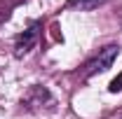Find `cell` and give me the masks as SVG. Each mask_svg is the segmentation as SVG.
I'll return each mask as SVG.
<instances>
[{"label":"cell","instance_id":"obj_1","mask_svg":"<svg viewBox=\"0 0 122 119\" xmlns=\"http://www.w3.org/2000/svg\"><path fill=\"white\" fill-rule=\"evenodd\" d=\"M117 54H120V47L117 45H108V47H103V49H99V54L85 63V68H82V79H89V77H94V75H99V73H106L108 68L115 63Z\"/></svg>","mask_w":122,"mask_h":119},{"label":"cell","instance_id":"obj_2","mask_svg":"<svg viewBox=\"0 0 122 119\" xmlns=\"http://www.w3.org/2000/svg\"><path fill=\"white\" fill-rule=\"evenodd\" d=\"M56 103L54 101V96L49 93L47 87H40V84H33L28 89V93L21 98V107L26 110V112H42L45 107H52V105Z\"/></svg>","mask_w":122,"mask_h":119},{"label":"cell","instance_id":"obj_3","mask_svg":"<svg viewBox=\"0 0 122 119\" xmlns=\"http://www.w3.org/2000/svg\"><path fill=\"white\" fill-rule=\"evenodd\" d=\"M38 40H40V21H33L24 33H19V35L14 37V56L16 59L28 56L30 51L35 49Z\"/></svg>","mask_w":122,"mask_h":119},{"label":"cell","instance_id":"obj_4","mask_svg":"<svg viewBox=\"0 0 122 119\" xmlns=\"http://www.w3.org/2000/svg\"><path fill=\"white\" fill-rule=\"evenodd\" d=\"M106 0H68L66 7L68 9H80V12H89V9H96L99 5H103Z\"/></svg>","mask_w":122,"mask_h":119},{"label":"cell","instance_id":"obj_5","mask_svg":"<svg viewBox=\"0 0 122 119\" xmlns=\"http://www.w3.org/2000/svg\"><path fill=\"white\" fill-rule=\"evenodd\" d=\"M108 91H110V93H117V91H122V73L117 75V77H115L110 84H108Z\"/></svg>","mask_w":122,"mask_h":119}]
</instances>
